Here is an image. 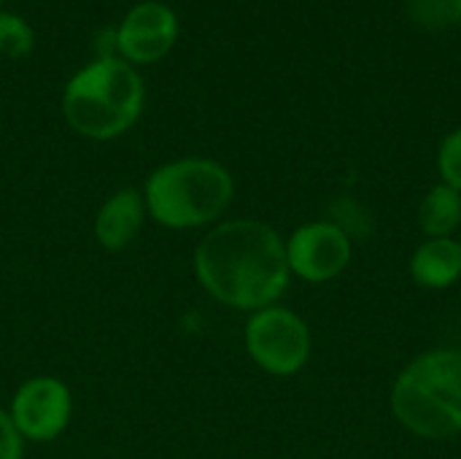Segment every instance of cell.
Returning <instances> with one entry per match:
<instances>
[{
  "mask_svg": "<svg viewBox=\"0 0 461 459\" xmlns=\"http://www.w3.org/2000/svg\"><path fill=\"white\" fill-rule=\"evenodd\" d=\"M194 273L205 292L238 311L273 306L289 287L286 243L257 219L221 222L194 249Z\"/></svg>",
  "mask_w": 461,
  "mask_h": 459,
  "instance_id": "obj_1",
  "label": "cell"
},
{
  "mask_svg": "<svg viewBox=\"0 0 461 459\" xmlns=\"http://www.w3.org/2000/svg\"><path fill=\"white\" fill-rule=\"evenodd\" d=\"M143 78L122 57H97L70 76L62 92L65 122L84 138L111 141L127 133L143 111Z\"/></svg>",
  "mask_w": 461,
  "mask_h": 459,
  "instance_id": "obj_2",
  "label": "cell"
},
{
  "mask_svg": "<svg viewBox=\"0 0 461 459\" xmlns=\"http://www.w3.org/2000/svg\"><path fill=\"white\" fill-rule=\"evenodd\" d=\"M235 181L230 170L208 157H181L159 165L146 187L143 200L154 222L170 230L213 225L232 203Z\"/></svg>",
  "mask_w": 461,
  "mask_h": 459,
  "instance_id": "obj_3",
  "label": "cell"
},
{
  "mask_svg": "<svg viewBox=\"0 0 461 459\" xmlns=\"http://www.w3.org/2000/svg\"><path fill=\"white\" fill-rule=\"evenodd\" d=\"M392 411L405 430L429 441L461 433L459 349H435L413 360L394 381Z\"/></svg>",
  "mask_w": 461,
  "mask_h": 459,
  "instance_id": "obj_4",
  "label": "cell"
},
{
  "mask_svg": "<svg viewBox=\"0 0 461 459\" xmlns=\"http://www.w3.org/2000/svg\"><path fill=\"white\" fill-rule=\"evenodd\" d=\"M246 349L270 376H294L311 357V330L294 311L267 306L249 319Z\"/></svg>",
  "mask_w": 461,
  "mask_h": 459,
  "instance_id": "obj_5",
  "label": "cell"
},
{
  "mask_svg": "<svg viewBox=\"0 0 461 459\" xmlns=\"http://www.w3.org/2000/svg\"><path fill=\"white\" fill-rule=\"evenodd\" d=\"M178 41V16L167 3L143 0L116 27V54L130 65H151L167 57Z\"/></svg>",
  "mask_w": 461,
  "mask_h": 459,
  "instance_id": "obj_6",
  "label": "cell"
},
{
  "mask_svg": "<svg viewBox=\"0 0 461 459\" xmlns=\"http://www.w3.org/2000/svg\"><path fill=\"white\" fill-rule=\"evenodd\" d=\"M351 260V238L335 222H311L286 241V262L294 276L324 284L346 271Z\"/></svg>",
  "mask_w": 461,
  "mask_h": 459,
  "instance_id": "obj_7",
  "label": "cell"
},
{
  "mask_svg": "<svg viewBox=\"0 0 461 459\" xmlns=\"http://www.w3.org/2000/svg\"><path fill=\"white\" fill-rule=\"evenodd\" d=\"M73 400L65 381L54 376H38L24 381L11 400V419L22 438L54 441L70 422Z\"/></svg>",
  "mask_w": 461,
  "mask_h": 459,
  "instance_id": "obj_8",
  "label": "cell"
},
{
  "mask_svg": "<svg viewBox=\"0 0 461 459\" xmlns=\"http://www.w3.org/2000/svg\"><path fill=\"white\" fill-rule=\"evenodd\" d=\"M146 214L149 211H146L143 192L130 189V187L113 192L100 206V211L95 216V235H97L100 246L108 252L127 249L135 241V235L140 233Z\"/></svg>",
  "mask_w": 461,
  "mask_h": 459,
  "instance_id": "obj_9",
  "label": "cell"
},
{
  "mask_svg": "<svg viewBox=\"0 0 461 459\" xmlns=\"http://www.w3.org/2000/svg\"><path fill=\"white\" fill-rule=\"evenodd\" d=\"M411 276L427 289H446L461 276V243L454 238H429L411 260Z\"/></svg>",
  "mask_w": 461,
  "mask_h": 459,
  "instance_id": "obj_10",
  "label": "cell"
},
{
  "mask_svg": "<svg viewBox=\"0 0 461 459\" xmlns=\"http://www.w3.org/2000/svg\"><path fill=\"white\" fill-rule=\"evenodd\" d=\"M419 225L429 238H451V233L461 225V192L438 184L427 192L419 208Z\"/></svg>",
  "mask_w": 461,
  "mask_h": 459,
  "instance_id": "obj_11",
  "label": "cell"
},
{
  "mask_svg": "<svg viewBox=\"0 0 461 459\" xmlns=\"http://www.w3.org/2000/svg\"><path fill=\"white\" fill-rule=\"evenodd\" d=\"M408 14L416 27L446 30L461 22V0H408Z\"/></svg>",
  "mask_w": 461,
  "mask_h": 459,
  "instance_id": "obj_12",
  "label": "cell"
},
{
  "mask_svg": "<svg viewBox=\"0 0 461 459\" xmlns=\"http://www.w3.org/2000/svg\"><path fill=\"white\" fill-rule=\"evenodd\" d=\"M35 49L32 27L11 11H0V54L11 60H22Z\"/></svg>",
  "mask_w": 461,
  "mask_h": 459,
  "instance_id": "obj_13",
  "label": "cell"
},
{
  "mask_svg": "<svg viewBox=\"0 0 461 459\" xmlns=\"http://www.w3.org/2000/svg\"><path fill=\"white\" fill-rule=\"evenodd\" d=\"M438 168L443 176V184L454 187L461 192V127L454 130L438 151Z\"/></svg>",
  "mask_w": 461,
  "mask_h": 459,
  "instance_id": "obj_14",
  "label": "cell"
},
{
  "mask_svg": "<svg viewBox=\"0 0 461 459\" xmlns=\"http://www.w3.org/2000/svg\"><path fill=\"white\" fill-rule=\"evenodd\" d=\"M0 459H22V436L8 411L0 409Z\"/></svg>",
  "mask_w": 461,
  "mask_h": 459,
  "instance_id": "obj_15",
  "label": "cell"
},
{
  "mask_svg": "<svg viewBox=\"0 0 461 459\" xmlns=\"http://www.w3.org/2000/svg\"><path fill=\"white\" fill-rule=\"evenodd\" d=\"M0 11H3V0H0Z\"/></svg>",
  "mask_w": 461,
  "mask_h": 459,
  "instance_id": "obj_16",
  "label": "cell"
}]
</instances>
